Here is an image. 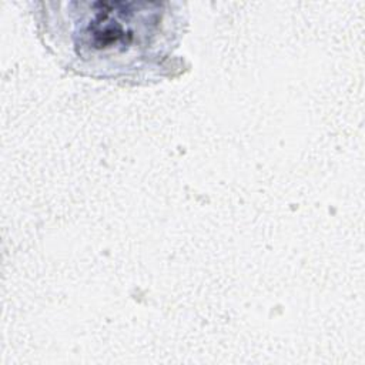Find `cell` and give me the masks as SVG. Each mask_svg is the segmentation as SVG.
Listing matches in <instances>:
<instances>
[{
	"instance_id": "cell-1",
	"label": "cell",
	"mask_w": 365,
	"mask_h": 365,
	"mask_svg": "<svg viewBox=\"0 0 365 365\" xmlns=\"http://www.w3.org/2000/svg\"><path fill=\"white\" fill-rule=\"evenodd\" d=\"M71 11L68 47L73 64L83 73L121 77L153 64L164 54V13L154 4L96 1Z\"/></svg>"
}]
</instances>
